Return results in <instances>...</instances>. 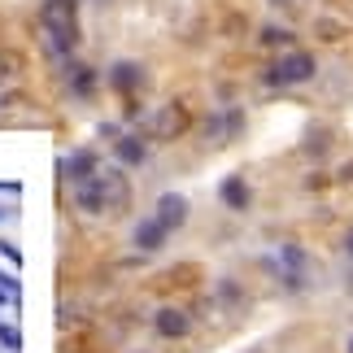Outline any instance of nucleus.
<instances>
[{"label":"nucleus","instance_id":"obj_4","mask_svg":"<svg viewBox=\"0 0 353 353\" xmlns=\"http://www.w3.org/2000/svg\"><path fill=\"white\" fill-rule=\"evenodd\" d=\"M188 131V110L183 105H161L153 114V140H179Z\"/></svg>","mask_w":353,"mask_h":353},{"label":"nucleus","instance_id":"obj_5","mask_svg":"<svg viewBox=\"0 0 353 353\" xmlns=\"http://www.w3.org/2000/svg\"><path fill=\"white\" fill-rule=\"evenodd\" d=\"M153 219L166 227V232H179V227L188 223V196H179V192H161Z\"/></svg>","mask_w":353,"mask_h":353},{"label":"nucleus","instance_id":"obj_9","mask_svg":"<svg viewBox=\"0 0 353 353\" xmlns=\"http://www.w3.org/2000/svg\"><path fill=\"white\" fill-rule=\"evenodd\" d=\"M110 83L118 88V92H127V97H135V92L144 88V70L135 61H118L114 70H110Z\"/></svg>","mask_w":353,"mask_h":353},{"label":"nucleus","instance_id":"obj_6","mask_svg":"<svg viewBox=\"0 0 353 353\" xmlns=\"http://www.w3.org/2000/svg\"><path fill=\"white\" fill-rule=\"evenodd\" d=\"M166 227H161L157 219H144V223H135V232H131V244H135V249H140V253H157L161 249V244H166Z\"/></svg>","mask_w":353,"mask_h":353},{"label":"nucleus","instance_id":"obj_10","mask_svg":"<svg viewBox=\"0 0 353 353\" xmlns=\"http://www.w3.org/2000/svg\"><path fill=\"white\" fill-rule=\"evenodd\" d=\"M223 205L227 210H249V183H244L240 174H232V179L223 183Z\"/></svg>","mask_w":353,"mask_h":353},{"label":"nucleus","instance_id":"obj_7","mask_svg":"<svg viewBox=\"0 0 353 353\" xmlns=\"http://www.w3.org/2000/svg\"><path fill=\"white\" fill-rule=\"evenodd\" d=\"M153 327H157V336H166V341H183V336L192 332V319H188L183 310H157Z\"/></svg>","mask_w":353,"mask_h":353},{"label":"nucleus","instance_id":"obj_15","mask_svg":"<svg viewBox=\"0 0 353 353\" xmlns=\"http://www.w3.org/2000/svg\"><path fill=\"white\" fill-rule=\"evenodd\" d=\"M341 179H353V161H349V166H345V170H341Z\"/></svg>","mask_w":353,"mask_h":353},{"label":"nucleus","instance_id":"obj_2","mask_svg":"<svg viewBox=\"0 0 353 353\" xmlns=\"http://www.w3.org/2000/svg\"><path fill=\"white\" fill-rule=\"evenodd\" d=\"M44 44L52 52L79 44V0H44Z\"/></svg>","mask_w":353,"mask_h":353},{"label":"nucleus","instance_id":"obj_16","mask_svg":"<svg viewBox=\"0 0 353 353\" xmlns=\"http://www.w3.org/2000/svg\"><path fill=\"white\" fill-rule=\"evenodd\" d=\"M345 249H349V253H353V232H349V244H345Z\"/></svg>","mask_w":353,"mask_h":353},{"label":"nucleus","instance_id":"obj_1","mask_svg":"<svg viewBox=\"0 0 353 353\" xmlns=\"http://www.w3.org/2000/svg\"><path fill=\"white\" fill-rule=\"evenodd\" d=\"M79 210H92V214H122L131 205V183L127 174H92L88 183H79Z\"/></svg>","mask_w":353,"mask_h":353},{"label":"nucleus","instance_id":"obj_12","mask_svg":"<svg viewBox=\"0 0 353 353\" xmlns=\"http://www.w3.org/2000/svg\"><path fill=\"white\" fill-rule=\"evenodd\" d=\"M70 88H74V92H92V88H97L92 65H70Z\"/></svg>","mask_w":353,"mask_h":353},{"label":"nucleus","instance_id":"obj_17","mask_svg":"<svg viewBox=\"0 0 353 353\" xmlns=\"http://www.w3.org/2000/svg\"><path fill=\"white\" fill-rule=\"evenodd\" d=\"M349 353H353V341H349Z\"/></svg>","mask_w":353,"mask_h":353},{"label":"nucleus","instance_id":"obj_18","mask_svg":"<svg viewBox=\"0 0 353 353\" xmlns=\"http://www.w3.org/2000/svg\"><path fill=\"white\" fill-rule=\"evenodd\" d=\"M0 219H5V210H0Z\"/></svg>","mask_w":353,"mask_h":353},{"label":"nucleus","instance_id":"obj_14","mask_svg":"<svg viewBox=\"0 0 353 353\" xmlns=\"http://www.w3.org/2000/svg\"><path fill=\"white\" fill-rule=\"evenodd\" d=\"M0 341H5L9 349H22V336H18V327H5V323H0Z\"/></svg>","mask_w":353,"mask_h":353},{"label":"nucleus","instance_id":"obj_13","mask_svg":"<svg viewBox=\"0 0 353 353\" xmlns=\"http://www.w3.org/2000/svg\"><path fill=\"white\" fill-rule=\"evenodd\" d=\"M262 44L266 48H292V35L283 31V26H266V31H262Z\"/></svg>","mask_w":353,"mask_h":353},{"label":"nucleus","instance_id":"obj_8","mask_svg":"<svg viewBox=\"0 0 353 353\" xmlns=\"http://www.w3.org/2000/svg\"><path fill=\"white\" fill-rule=\"evenodd\" d=\"M61 174H65L70 183H88L92 174H97V157H92L88 148H79V153H70V157L61 161Z\"/></svg>","mask_w":353,"mask_h":353},{"label":"nucleus","instance_id":"obj_3","mask_svg":"<svg viewBox=\"0 0 353 353\" xmlns=\"http://www.w3.org/2000/svg\"><path fill=\"white\" fill-rule=\"evenodd\" d=\"M262 79H266V83H275V88H283V83H310V79H314V57L301 52V48H288L279 61L266 65Z\"/></svg>","mask_w":353,"mask_h":353},{"label":"nucleus","instance_id":"obj_11","mask_svg":"<svg viewBox=\"0 0 353 353\" xmlns=\"http://www.w3.org/2000/svg\"><path fill=\"white\" fill-rule=\"evenodd\" d=\"M144 153H148V148H144L140 135H122V140H118V161H122V166H140Z\"/></svg>","mask_w":353,"mask_h":353}]
</instances>
